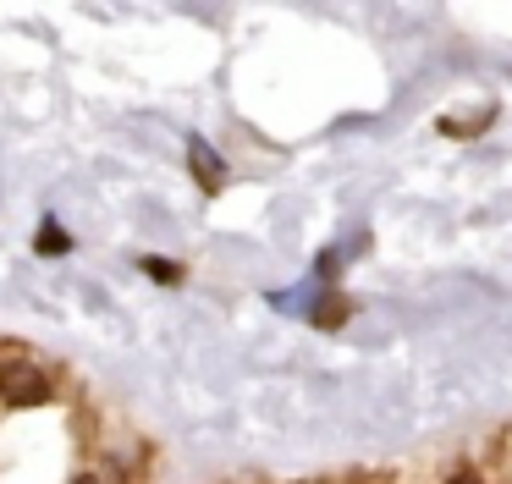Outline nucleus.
<instances>
[{
    "label": "nucleus",
    "instance_id": "obj_1",
    "mask_svg": "<svg viewBox=\"0 0 512 484\" xmlns=\"http://www.w3.org/2000/svg\"><path fill=\"white\" fill-rule=\"evenodd\" d=\"M0 396L12 407H34L50 396V380L39 369H28V363H17V369H0Z\"/></svg>",
    "mask_w": 512,
    "mask_h": 484
},
{
    "label": "nucleus",
    "instance_id": "obj_2",
    "mask_svg": "<svg viewBox=\"0 0 512 484\" xmlns=\"http://www.w3.org/2000/svg\"><path fill=\"white\" fill-rule=\"evenodd\" d=\"M188 160H193V176L204 182V193H215V187H221V176H226L221 154H215L204 138H193V143H188Z\"/></svg>",
    "mask_w": 512,
    "mask_h": 484
},
{
    "label": "nucleus",
    "instance_id": "obj_3",
    "mask_svg": "<svg viewBox=\"0 0 512 484\" xmlns=\"http://www.w3.org/2000/svg\"><path fill=\"white\" fill-rule=\"evenodd\" d=\"M342 319H347V303H342V297H325V303L314 308V325H342Z\"/></svg>",
    "mask_w": 512,
    "mask_h": 484
},
{
    "label": "nucleus",
    "instance_id": "obj_4",
    "mask_svg": "<svg viewBox=\"0 0 512 484\" xmlns=\"http://www.w3.org/2000/svg\"><path fill=\"white\" fill-rule=\"evenodd\" d=\"M67 248H72V242H67V231H61V226L39 231V253H67Z\"/></svg>",
    "mask_w": 512,
    "mask_h": 484
},
{
    "label": "nucleus",
    "instance_id": "obj_5",
    "mask_svg": "<svg viewBox=\"0 0 512 484\" xmlns=\"http://www.w3.org/2000/svg\"><path fill=\"white\" fill-rule=\"evenodd\" d=\"M144 270L160 275V281H177V264H171V259H144Z\"/></svg>",
    "mask_w": 512,
    "mask_h": 484
},
{
    "label": "nucleus",
    "instance_id": "obj_6",
    "mask_svg": "<svg viewBox=\"0 0 512 484\" xmlns=\"http://www.w3.org/2000/svg\"><path fill=\"white\" fill-rule=\"evenodd\" d=\"M452 484H479V479H468V473H457V479Z\"/></svg>",
    "mask_w": 512,
    "mask_h": 484
},
{
    "label": "nucleus",
    "instance_id": "obj_7",
    "mask_svg": "<svg viewBox=\"0 0 512 484\" xmlns=\"http://www.w3.org/2000/svg\"><path fill=\"white\" fill-rule=\"evenodd\" d=\"M78 484H94V479H78Z\"/></svg>",
    "mask_w": 512,
    "mask_h": 484
}]
</instances>
